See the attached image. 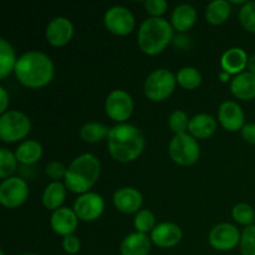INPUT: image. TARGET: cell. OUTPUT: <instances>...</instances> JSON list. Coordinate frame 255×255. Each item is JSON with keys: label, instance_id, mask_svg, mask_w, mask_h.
Here are the masks:
<instances>
[{"label": "cell", "instance_id": "cell-19", "mask_svg": "<svg viewBox=\"0 0 255 255\" xmlns=\"http://www.w3.org/2000/svg\"><path fill=\"white\" fill-rule=\"evenodd\" d=\"M152 241L147 234L131 233L122 241L120 252L121 255H148L151 252Z\"/></svg>", "mask_w": 255, "mask_h": 255}, {"label": "cell", "instance_id": "cell-10", "mask_svg": "<svg viewBox=\"0 0 255 255\" xmlns=\"http://www.w3.org/2000/svg\"><path fill=\"white\" fill-rule=\"evenodd\" d=\"M104 22L106 29L117 36H126L131 34L136 25V20L131 10L121 5L110 7L105 14Z\"/></svg>", "mask_w": 255, "mask_h": 255}, {"label": "cell", "instance_id": "cell-27", "mask_svg": "<svg viewBox=\"0 0 255 255\" xmlns=\"http://www.w3.org/2000/svg\"><path fill=\"white\" fill-rule=\"evenodd\" d=\"M110 128L99 122H89L80 128V138L86 143H97L107 138Z\"/></svg>", "mask_w": 255, "mask_h": 255}, {"label": "cell", "instance_id": "cell-30", "mask_svg": "<svg viewBox=\"0 0 255 255\" xmlns=\"http://www.w3.org/2000/svg\"><path fill=\"white\" fill-rule=\"evenodd\" d=\"M17 166V159L15 153H12L10 149L0 148V177L2 179H6L11 177Z\"/></svg>", "mask_w": 255, "mask_h": 255}, {"label": "cell", "instance_id": "cell-3", "mask_svg": "<svg viewBox=\"0 0 255 255\" xmlns=\"http://www.w3.org/2000/svg\"><path fill=\"white\" fill-rule=\"evenodd\" d=\"M101 174V163L92 153L77 156L67 167L65 186L77 194H84L96 184Z\"/></svg>", "mask_w": 255, "mask_h": 255}, {"label": "cell", "instance_id": "cell-37", "mask_svg": "<svg viewBox=\"0 0 255 255\" xmlns=\"http://www.w3.org/2000/svg\"><path fill=\"white\" fill-rule=\"evenodd\" d=\"M62 248H64V251L67 254L75 255L79 253L80 249H81V242H80V239L76 236L71 234V236H67L64 238V241H62Z\"/></svg>", "mask_w": 255, "mask_h": 255}, {"label": "cell", "instance_id": "cell-17", "mask_svg": "<svg viewBox=\"0 0 255 255\" xmlns=\"http://www.w3.org/2000/svg\"><path fill=\"white\" fill-rule=\"evenodd\" d=\"M77 224H79V218L74 209L61 207L52 212L50 226H51L52 231L59 236H62L65 238V237L74 234L77 229Z\"/></svg>", "mask_w": 255, "mask_h": 255}, {"label": "cell", "instance_id": "cell-32", "mask_svg": "<svg viewBox=\"0 0 255 255\" xmlns=\"http://www.w3.org/2000/svg\"><path fill=\"white\" fill-rule=\"evenodd\" d=\"M189 121L187 114L182 110H176V111L172 112L168 117V126L171 128L172 132H174L176 134H182L187 133L189 127Z\"/></svg>", "mask_w": 255, "mask_h": 255}, {"label": "cell", "instance_id": "cell-12", "mask_svg": "<svg viewBox=\"0 0 255 255\" xmlns=\"http://www.w3.org/2000/svg\"><path fill=\"white\" fill-rule=\"evenodd\" d=\"M239 229L231 223L217 224L209 233V244L219 252H228L241 243Z\"/></svg>", "mask_w": 255, "mask_h": 255}, {"label": "cell", "instance_id": "cell-18", "mask_svg": "<svg viewBox=\"0 0 255 255\" xmlns=\"http://www.w3.org/2000/svg\"><path fill=\"white\" fill-rule=\"evenodd\" d=\"M248 55L241 47H231L227 50L221 59L222 69L229 75H239L248 67Z\"/></svg>", "mask_w": 255, "mask_h": 255}, {"label": "cell", "instance_id": "cell-5", "mask_svg": "<svg viewBox=\"0 0 255 255\" xmlns=\"http://www.w3.org/2000/svg\"><path fill=\"white\" fill-rule=\"evenodd\" d=\"M31 131V121L24 112L9 110L0 116V138L5 143H15L26 138Z\"/></svg>", "mask_w": 255, "mask_h": 255}, {"label": "cell", "instance_id": "cell-13", "mask_svg": "<svg viewBox=\"0 0 255 255\" xmlns=\"http://www.w3.org/2000/svg\"><path fill=\"white\" fill-rule=\"evenodd\" d=\"M45 36L51 46L62 47L71 41L74 36V24L64 16L54 17L47 24Z\"/></svg>", "mask_w": 255, "mask_h": 255}, {"label": "cell", "instance_id": "cell-14", "mask_svg": "<svg viewBox=\"0 0 255 255\" xmlns=\"http://www.w3.org/2000/svg\"><path fill=\"white\" fill-rule=\"evenodd\" d=\"M183 238L181 227L171 222H163L154 227L151 232V241L159 248H173Z\"/></svg>", "mask_w": 255, "mask_h": 255}, {"label": "cell", "instance_id": "cell-4", "mask_svg": "<svg viewBox=\"0 0 255 255\" xmlns=\"http://www.w3.org/2000/svg\"><path fill=\"white\" fill-rule=\"evenodd\" d=\"M173 27L163 17H148L141 24L137 42L142 52L149 56L158 55L171 44Z\"/></svg>", "mask_w": 255, "mask_h": 255}, {"label": "cell", "instance_id": "cell-25", "mask_svg": "<svg viewBox=\"0 0 255 255\" xmlns=\"http://www.w3.org/2000/svg\"><path fill=\"white\" fill-rule=\"evenodd\" d=\"M231 2L227 0H214L206 9V20L212 25H222L231 15Z\"/></svg>", "mask_w": 255, "mask_h": 255}, {"label": "cell", "instance_id": "cell-33", "mask_svg": "<svg viewBox=\"0 0 255 255\" xmlns=\"http://www.w3.org/2000/svg\"><path fill=\"white\" fill-rule=\"evenodd\" d=\"M239 21L244 29L255 34V1H247L241 7Z\"/></svg>", "mask_w": 255, "mask_h": 255}, {"label": "cell", "instance_id": "cell-6", "mask_svg": "<svg viewBox=\"0 0 255 255\" xmlns=\"http://www.w3.org/2000/svg\"><path fill=\"white\" fill-rule=\"evenodd\" d=\"M176 85L177 79L173 72L167 69H157L144 81V95L153 102L164 101L173 94Z\"/></svg>", "mask_w": 255, "mask_h": 255}, {"label": "cell", "instance_id": "cell-43", "mask_svg": "<svg viewBox=\"0 0 255 255\" xmlns=\"http://www.w3.org/2000/svg\"><path fill=\"white\" fill-rule=\"evenodd\" d=\"M0 255H5V253H4V251H0Z\"/></svg>", "mask_w": 255, "mask_h": 255}, {"label": "cell", "instance_id": "cell-39", "mask_svg": "<svg viewBox=\"0 0 255 255\" xmlns=\"http://www.w3.org/2000/svg\"><path fill=\"white\" fill-rule=\"evenodd\" d=\"M7 106H9V95L4 87H0V114L7 112Z\"/></svg>", "mask_w": 255, "mask_h": 255}, {"label": "cell", "instance_id": "cell-31", "mask_svg": "<svg viewBox=\"0 0 255 255\" xmlns=\"http://www.w3.org/2000/svg\"><path fill=\"white\" fill-rule=\"evenodd\" d=\"M232 216H233L234 221L241 226H253L255 221V211L253 207L247 203H239L234 206Z\"/></svg>", "mask_w": 255, "mask_h": 255}, {"label": "cell", "instance_id": "cell-11", "mask_svg": "<svg viewBox=\"0 0 255 255\" xmlns=\"http://www.w3.org/2000/svg\"><path fill=\"white\" fill-rule=\"evenodd\" d=\"M77 218L82 222H95L102 216L105 211V201L95 192L80 194L75 201L74 208Z\"/></svg>", "mask_w": 255, "mask_h": 255}, {"label": "cell", "instance_id": "cell-15", "mask_svg": "<svg viewBox=\"0 0 255 255\" xmlns=\"http://www.w3.org/2000/svg\"><path fill=\"white\" fill-rule=\"evenodd\" d=\"M114 204L116 209L125 214L138 213L143 204L141 192L132 187H124L114 193Z\"/></svg>", "mask_w": 255, "mask_h": 255}, {"label": "cell", "instance_id": "cell-7", "mask_svg": "<svg viewBox=\"0 0 255 255\" xmlns=\"http://www.w3.org/2000/svg\"><path fill=\"white\" fill-rule=\"evenodd\" d=\"M168 153L174 163L187 167L198 161L201 156V147L198 141L187 132V133L174 134L169 142Z\"/></svg>", "mask_w": 255, "mask_h": 255}, {"label": "cell", "instance_id": "cell-9", "mask_svg": "<svg viewBox=\"0 0 255 255\" xmlns=\"http://www.w3.org/2000/svg\"><path fill=\"white\" fill-rule=\"evenodd\" d=\"M29 186L20 177H9L0 184V203L5 208H17L27 201Z\"/></svg>", "mask_w": 255, "mask_h": 255}, {"label": "cell", "instance_id": "cell-16", "mask_svg": "<svg viewBox=\"0 0 255 255\" xmlns=\"http://www.w3.org/2000/svg\"><path fill=\"white\" fill-rule=\"evenodd\" d=\"M218 119L223 128L229 132H237L243 128L244 125V112L242 107L234 101H224L219 106Z\"/></svg>", "mask_w": 255, "mask_h": 255}, {"label": "cell", "instance_id": "cell-28", "mask_svg": "<svg viewBox=\"0 0 255 255\" xmlns=\"http://www.w3.org/2000/svg\"><path fill=\"white\" fill-rule=\"evenodd\" d=\"M177 84L184 90H196L202 84V75L196 67H182L176 75Z\"/></svg>", "mask_w": 255, "mask_h": 255}, {"label": "cell", "instance_id": "cell-34", "mask_svg": "<svg viewBox=\"0 0 255 255\" xmlns=\"http://www.w3.org/2000/svg\"><path fill=\"white\" fill-rule=\"evenodd\" d=\"M239 247L242 255H255V224L244 229Z\"/></svg>", "mask_w": 255, "mask_h": 255}, {"label": "cell", "instance_id": "cell-36", "mask_svg": "<svg viewBox=\"0 0 255 255\" xmlns=\"http://www.w3.org/2000/svg\"><path fill=\"white\" fill-rule=\"evenodd\" d=\"M45 172H46V174L50 178L54 179V182H60V179H65V177H66L67 168L64 164L60 163V162L52 161L50 163H47Z\"/></svg>", "mask_w": 255, "mask_h": 255}, {"label": "cell", "instance_id": "cell-41", "mask_svg": "<svg viewBox=\"0 0 255 255\" xmlns=\"http://www.w3.org/2000/svg\"><path fill=\"white\" fill-rule=\"evenodd\" d=\"M219 79H221L223 82H227L228 80H231V75L223 71V72H221V74H219Z\"/></svg>", "mask_w": 255, "mask_h": 255}, {"label": "cell", "instance_id": "cell-22", "mask_svg": "<svg viewBox=\"0 0 255 255\" xmlns=\"http://www.w3.org/2000/svg\"><path fill=\"white\" fill-rule=\"evenodd\" d=\"M197 10L189 4H181L174 7L171 15V25L179 32H186L196 24Z\"/></svg>", "mask_w": 255, "mask_h": 255}, {"label": "cell", "instance_id": "cell-42", "mask_svg": "<svg viewBox=\"0 0 255 255\" xmlns=\"http://www.w3.org/2000/svg\"><path fill=\"white\" fill-rule=\"evenodd\" d=\"M22 255H37V254H34V253H25V254H22Z\"/></svg>", "mask_w": 255, "mask_h": 255}, {"label": "cell", "instance_id": "cell-24", "mask_svg": "<svg viewBox=\"0 0 255 255\" xmlns=\"http://www.w3.org/2000/svg\"><path fill=\"white\" fill-rule=\"evenodd\" d=\"M17 162L26 166L35 164L42 157V146L35 139H26L19 144L15 151Z\"/></svg>", "mask_w": 255, "mask_h": 255}, {"label": "cell", "instance_id": "cell-21", "mask_svg": "<svg viewBox=\"0 0 255 255\" xmlns=\"http://www.w3.org/2000/svg\"><path fill=\"white\" fill-rule=\"evenodd\" d=\"M217 129V121L208 114L196 115L189 121L188 133L196 139H204L211 137Z\"/></svg>", "mask_w": 255, "mask_h": 255}, {"label": "cell", "instance_id": "cell-1", "mask_svg": "<svg viewBox=\"0 0 255 255\" xmlns=\"http://www.w3.org/2000/svg\"><path fill=\"white\" fill-rule=\"evenodd\" d=\"M144 136L139 128L129 124H119L110 128L107 148L112 158L129 163L138 158L144 149Z\"/></svg>", "mask_w": 255, "mask_h": 255}, {"label": "cell", "instance_id": "cell-38", "mask_svg": "<svg viewBox=\"0 0 255 255\" xmlns=\"http://www.w3.org/2000/svg\"><path fill=\"white\" fill-rule=\"evenodd\" d=\"M241 132L244 141L251 144H255V124H247Z\"/></svg>", "mask_w": 255, "mask_h": 255}, {"label": "cell", "instance_id": "cell-23", "mask_svg": "<svg viewBox=\"0 0 255 255\" xmlns=\"http://www.w3.org/2000/svg\"><path fill=\"white\" fill-rule=\"evenodd\" d=\"M66 186L61 182H51L46 186L42 193V204L49 211L55 212L61 208L66 198Z\"/></svg>", "mask_w": 255, "mask_h": 255}, {"label": "cell", "instance_id": "cell-35", "mask_svg": "<svg viewBox=\"0 0 255 255\" xmlns=\"http://www.w3.org/2000/svg\"><path fill=\"white\" fill-rule=\"evenodd\" d=\"M166 0H146L144 1V9L151 15V17H161L167 11Z\"/></svg>", "mask_w": 255, "mask_h": 255}, {"label": "cell", "instance_id": "cell-26", "mask_svg": "<svg viewBox=\"0 0 255 255\" xmlns=\"http://www.w3.org/2000/svg\"><path fill=\"white\" fill-rule=\"evenodd\" d=\"M17 57L14 47L4 37L0 39V79L9 76L16 66Z\"/></svg>", "mask_w": 255, "mask_h": 255}, {"label": "cell", "instance_id": "cell-29", "mask_svg": "<svg viewBox=\"0 0 255 255\" xmlns=\"http://www.w3.org/2000/svg\"><path fill=\"white\" fill-rule=\"evenodd\" d=\"M134 229H136L138 233H151L154 229L156 224V217L148 209H141L138 213H136V217H134L133 221Z\"/></svg>", "mask_w": 255, "mask_h": 255}, {"label": "cell", "instance_id": "cell-40", "mask_svg": "<svg viewBox=\"0 0 255 255\" xmlns=\"http://www.w3.org/2000/svg\"><path fill=\"white\" fill-rule=\"evenodd\" d=\"M248 70H249V72H252V74L255 75V55H253V56L249 57Z\"/></svg>", "mask_w": 255, "mask_h": 255}, {"label": "cell", "instance_id": "cell-8", "mask_svg": "<svg viewBox=\"0 0 255 255\" xmlns=\"http://www.w3.org/2000/svg\"><path fill=\"white\" fill-rule=\"evenodd\" d=\"M133 100L125 90H115L110 92L105 101L106 115L119 124H125L133 114Z\"/></svg>", "mask_w": 255, "mask_h": 255}, {"label": "cell", "instance_id": "cell-20", "mask_svg": "<svg viewBox=\"0 0 255 255\" xmlns=\"http://www.w3.org/2000/svg\"><path fill=\"white\" fill-rule=\"evenodd\" d=\"M231 91L237 99L249 101L255 99V75L246 71L237 75L231 81Z\"/></svg>", "mask_w": 255, "mask_h": 255}, {"label": "cell", "instance_id": "cell-2", "mask_svg": "<svg viewBox=\"0 0 255 255\" xmlns=\"http://www.w3.org/2000/svg\"><path fill=\"white\" fill-rule=\"evenodd\" d=\"M14 74L17 81L29 89H41L54 79L55 66L46 54L27 51L17 59Z\"/></svg>", "mask_w": 255, "mask_h": 255}]
</instances>
